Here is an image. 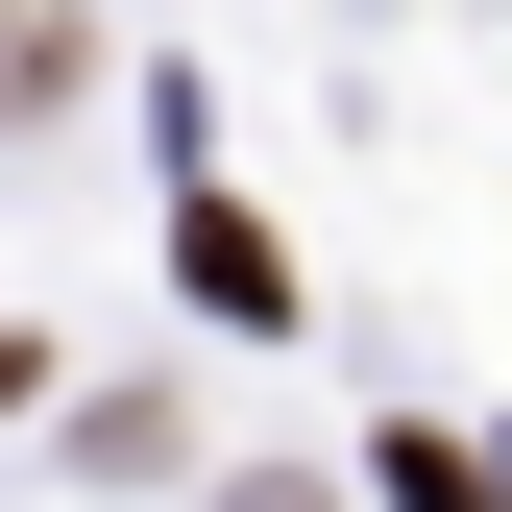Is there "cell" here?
<instances>
[{"instance_id": "obj_2", "label": "cell", "mask_w": 512, "mask_h": 512, "mask_svg": "<svg viewBox=\"0 0 512 512\" xmlns=\"http://www.w3.org/2000/svg\"><path fill=\"white\" fill-rule=\"evenodd\" d=\"M25 391H49V342H0V415H25Z\"/></svg>"}, {"instance_id": "obj_1", "label": "cell", "mask_w": 512, "mask_h": 512, "mask_svg": "<svg viewBox=\"0 0 512 512\" xmlns=\"http://www.w3.org/2000/svg\"><path fill=\"white\" fill-rule=\"evenodd\" d=\"M171 293H196V317H244V342H293V244L244 220L196 147H171Z\"/></svg>"}]
</instances>
